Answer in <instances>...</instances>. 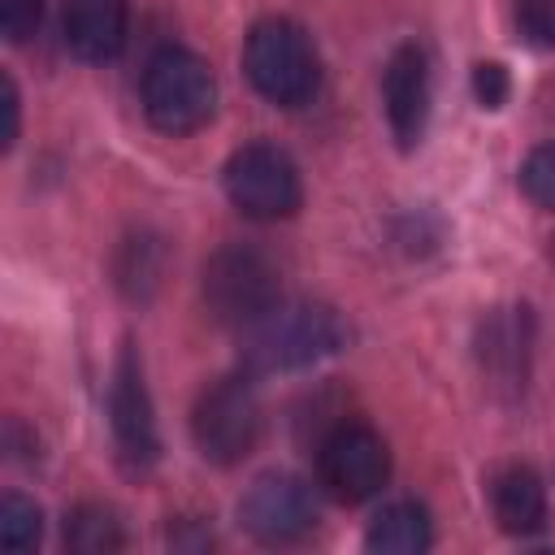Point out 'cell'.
<instances>
[{
    "label": "cell",
    "mask_w": 555,
    "mask_h": 555,
    "mask_svg": "<svg viewBox=\"0 0 555 555\" xmlns=\"http://www.w3.org/2000/svg\"><path fill=\"white\" fill-rule=\"evenodd\" d=\"M490 507H494L499 529L516 538H529L546 525V490L538 473L525 464H507L490 477Z\"/></svg>",
    "instance_id": "13"
},
{
    "label": "cell",
    "mask_w": 555,
    "mask_h": 555,
    "mask_svg": "<svg viewBox=\"0 0 555 555\" xmlns=\"http://www.w3.org/2000/svg\"><path fill=\"white\" fill-rule=\"evenodd\" d=\"M108 412H113L117 451L130 464H139V468L152 464L156 451H160V438H156V416H152V399H147V386H143V364H139V356H134L130 343L121 347L117 369H113Z\"/></svg>",
    "instance_id": "9"
},
{
    "label": "cell",
    "mask_w": 555,
    "mask_h": 555,
    "mask_svg": "<svg viewBox=\"0 0 555 555\" xmlns=\"http://www.w3.org/2000/svg\"><path fill=\"white\" fill-rule=\"evenodd\" d=\"M204 304L221 325H256L269 308H278V269L264 251L247 243H230L204 264Z\"/></svg>",
    "instance_id": "4"
},
{
    "label": "cell",
    "mask_w": 555,
    "mask_h": 555,
    "mask_svg": "<svg viewBox=\"0 0 555 555\" xmlns=\"http://www.w3.org/2000/svg\"><path fill=\"white\" fill-rule=\"evenodd\" d=\"M230 204L251 221L295 217L304 204V182L295 160L273 143H243L221 169Z\"/></svg>",
    "instance_id": "5"
},
{
    "label": "cell",
    "mask_w": 555,
    "mask_h": 555,
    "mask_svg": "<svg viewBox=\"0 0 555 555\" xmlns=\"http://www.w3.org/2000/svg\"><path fill=\"white\" fill-rule=\"evenodd\" d=\"M43 0H0V30L9 43H26L39 30Z\"/></svg>",
    "instance_id": "20"
},
{
    "label": "cell",
    "mask_w": 555,
    "mask_h": 555,
    "mask_svg": "<svg viewBox=\"0 0 555 555\" xmlns=\"http://www.w3.org/2000/svg\"><path fill=\"white\" fill-rule=\"evenodd\" d=\"M516 26L529 43L555 48V0H516Z\"/></svg>",
    "instance_id": "19"
},
{
    "label": "cell",
    "mask_w": 555,
    "mask_h": 555,
    "mask_svg": "<svg viewBox=\"0 0 555 555\" xmlns=\"http://www.w3.org/2000/svg\"><path fill=\"white\" fill-rule=\"evenodd\" d=\"M217 108V78L208 61L186 48H160L143 69V113L165 134L199 130Z\"/></svg>",
    "instance_id": "3"
},
{
    "label": "cell",
    "mask_w": 555,
    "mask_h": 555,
    "mask_svg": "<svg viewBox=\"0 0 555 555\" xmlns=\"http://www.w3.org/2000/svg\"><path fill=\"white\" fill-rule=\"evenodd\" d=\"M390 477V451L377 429L360 421L334 425L317 447V481L338 503H364L373 499Z\"/></svg>",
    "instance_id": "7"
},
{
    "label": "cell",
    "mask_w": 555,
    "mask_h": 555,
    "mask_svg": "<svg viewBox=\"0 0 555 555\" xmlns=\"http://www.w3.org/2000/svg\"><path fill=\"white\" fill-rule=\"evenodd\" d=\"M121 542L126 538H121L117 516L100 503H82L65 516V546L78 555H104V551H117Z\"/></svg>",
    "instance_id": "15"
},
{
    "label": "cell",
    "mask_w": 555,
    "mask_h": 555,
    "mask_svg": "<svg viewBox=\"0 0 555 555\" xmlns=\"http://www.w3.org/2000/svg\"><path fill=\"white\" fill-rule=\"evenodd\" d=\"M238 520L260 542H295L317 525V503L299 477L264 473L247 486V494L238 503Z\"/></svg>",
    "instance_id": "8"
},
{
    "label": "cell",
    "mask_w": 555,
    "mask_h": 555,
    "mask_svg": "<svg viewBox=\"0 0 555 555\" xmlns=\"http://www.w3.org/2000/svg\"><path fill=\"white\" fill-rule=\"evenodd\" d=\"M243 69H247L251 87L278 108H299L321 87L317 48H312L308 30L286 17H264L247 30Z\"/></svg>",
    "instance_id": "1"
},
{
    "label": "cell",
    "mask_w": 555,
    "mask_h": 555,
    "mask_svg": "<svg viewBox=\"0 0 555 555\" xmlns=\"http://www.w3.org/2000/svg\"><path fill=\"white\" fill-rule=\"evenodd\" d=\"M260 425H264V416H260V395H256L251 377L212 382L191 412L195 447L212 464H238L243 455H251L260 442Z\"/></svg>",
    "instance_id": "6"
},
{
    "label": "cell",
    "mask_w": 555,
    "mask_h": 555,
    "mask_svg": "<svg viewBox=\"0 0 555 555\" xmlns=\"http://www.w3.org/2000/svg\"><path fill=\"white\" fill-rule=\"evenodd\" d=\"M0 108H4L0 143H4V147H13V139H17V87H13V78H9V74L0 78Z\"/></svg>",
    "instance_id": "22"
},
{
    "label": "cell",
    "mask_w": 555,
    "mask_h": 555,
    "mask_svg": "<svg viewBox=\"0 0 555 555\" xmlns=\"http://www.w3.org/2000/svg\"><path fill=\"white\" fill-rule=\"evenodd\" d=\"M126 256H130V264L117 269V282L126 286V295L143 299V295L160 282V243H152V238H130V243H126Z\"/></svg>",
    "instance_id": "17"
},
{
    "label": "cell",
    "mask_w": 555,
    "mask_h": 555,
    "mask_svg": "<svg viewBox=\"0 0 555 555\" xmlns=\"http://www.w3.org/2000/svg\"><path fill=\"white\" fill-rule=\"evenodd\" d=\"M369 551H382V555H416L434 542V529H429V512L412 499H399V503H386L369 533H364Z\"/></svg>",
    "instance_id": "14"
},
{
    "label": "cell",
    "mask_w": 555,
    "mask_h": 555,
    "mask_svg": "<svg viewBox=\"0 0 555 555\" xmlns=\"http://www.w3.org/2000/svg\"><path fill=\"white\" fill-rule=\"evenodd\" d=\"M130 30V0H65L61 13V35L65 48L78 61H113L126 48Z\"/></svg>",
    "instance_id": "11"
},
{
    "label": "cell",
    "mask_w": 555,
    "mask_h": 555,
    "mask_svg": "<svg viewBox=\"0 0 555 555\" xmlns=\"http://www.w3.org/2000/svg\"><path fill=\"white\" fill-rule=\"evenodd\" d=\"M529 347H533V321L529 308H503L481 325V369L494 386L520 390L529 373Z\"/></svg>",
    "instance_id": "12"
},
{
    "label": "cell",
    "mask_w": 555,
    "mask_h": 555,
    "mask_svg": "<svg viewBox=\"0 0 555 555\" xmlns=\"http://www.w3.org/2000/svg\"><path fill=\"white\" fill-rule=\"evenodd\" d=\"M39 533H43L39 507L22 494H4V503H0V542H4V551H30L39 542Z\"/></svg>",
    "instance_id": "16"
},
{
    "label": "cell",
    "mask_w": 555,
    "mask_h": 555,
    "mask_svg": "<svg viewBox=\"0 0 555 555\" xmlns=\"http://www.w3.org/2000/svg\"><path fill=\"white\" fill-rule=\"evenodd\" d=\"M520 191L538 204V208H551L555 212V143H542L525 156L520 165Z\"/></svg>",
    "instance_id": "18"
},
{
    "label": "cell",
    "mask_w": 555,
    "mask_h": 555,
    "mask_svg": "<svg viewBox=\"0 0 555 555\" xmlns=\"http://www.w3.org/2000/svg\"><path fill=\"white\" fill-rule=\"evenodd\" d=\"M473 95H477L481 108H499L507 100V69L494 65V61H481L473 69Z\"/></svg>",
    "instance_id": "21"
},
{
    "label": "cell",
    "mask_w": 555,
    "mask_h": 555,
    "mask_svg": "<svg viewBox=\"0 0 555 555\" xmlns=\"http://www.w3.org/2000/svg\"><path fill=\"white\" fill-rule=\"evenodd\" d=\"M429 56L416 43H403L390 52L386 69H382V104H386V121L390 134L399 139V147L421 143L425 121H429Z\"/></svg>",
    "instance_id": "10"
},
{
    "label": "cell",
    "mask_w": 555,
    "mask_h": 555,
    "mask_svg": "<svg viewBox=\"0 0 555 555\" xmlns=\"http://www.w3.org/2000/svg\"><path fill=\"white\" fill-rule=\"evenodd\" d=\"M343 343V321L321 304H278L256 325H247V369L251 373H278V369H304Z\"/></svg>",
    "instance_id": "2"
}]
</instances>
